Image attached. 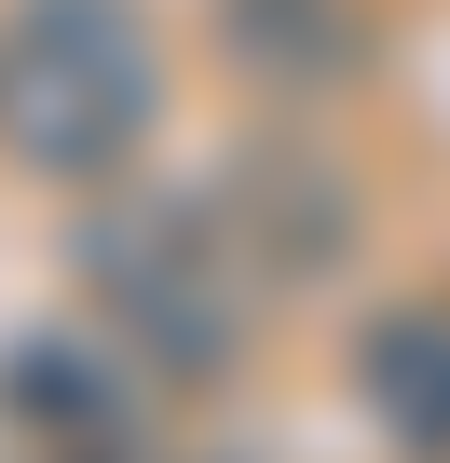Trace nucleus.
I'll list each match as a JSON object with an SVG mask.
<instances>
[{
	"label": "nucleus",
	"instance_id": "7",
	"mask_svg": "<svg viewBox=\"0 0 450 463\" xmlns=\"http://www.w3.org/2000/svg\"><path fill=\"white\" fill-rule=\"evenodd\" d=\"M123 463H233V449H123Z\"/></svg>",
	"mask_w": 450,
	"mask_h": 463
},
{
	"label": "nucleus",
	"instance_id": "5",
	"mask_svg": "<svg viewBox=\"0 0 450 463\" xmlns=\"http://www.w3.org/2000/svg\"><path fill=\"white\" fill-rule=\"evenodd\" d=\"M355 409L396 463H450V314L436 300H396L355 327Z\"/></svg>",
	"mask_w": 450,
	"mask_h": 463
},
{
	"label": "nucleus",
	"instance_id": "6",
	"mask_svg": "<svg viewBox=\"0 0 450 463\" xmlns=\"http://www.w3.org/2000/svg\"><path fill=\"white\" fill-rule=\"evenodd\" d=\"M382 42V0H218V55L260 96H328Z\"/></svg>",
	"mask_w": 450,
	"mask_h": 463
},
{
	"label": "nucleus",
	"instance_id": "3",
	"mask_svg": "<svg viewBox=\"0 0 450 463\" xmlns=\"http://www.w3.org/2000/svg\"><path fill=\"white\" fill-rule=\"evenodd\" d=\"M205 191H218V218H233V246L260 260L273 300H287V287H328V273L355 260V191H341L314 150H287V137H246Z\"/></svg>",
	"mask_w": 450,
	"mask_h": 463
},
{
	"label": "nucleus",
	"instance_id": "2",
	"mask_svg": "<svg viewBox=\"0 0 450 463\" xmlns=\"http://www.w3.org/2000/svg\"><path fill=\"white\" fill-rule=\"evenodd\" d=\"M164 42L137 0H14L0 14V150L55 191H110L150 150Z\"/></svg>",
	"mask_w": 450,
	"mask_h": 463
},
{
	"label": "nucleus",
	"instance_id": "4",
	"mask_svg": "<svg viewBox=\"0 0 450 463\" xmlns=\"http://www.w3.org/2000/svg\"><path fill=\"white\" fill-rule=\"evenodd\" d=\"M0 449L14 463H123L137 449V409L96 354L69 341H14L0 354Z\"/></svg>",
	"mask_w": 450,
	"mask_h": 463
},
{
	"label": "nucleus",
	"instance_id": "1",
	"mask_svg": "<svg viewBox=\"0 0 450 463\" xmlns=\"http://www.w3.org/2000/svg\"><path fill=\"white\" fill-rule=\"evenodd\" d=\"M82 300L150 382H233L260 314H273V287L233 246L218 191H110L82 218Z\"/></svg>",
	"mask_w": 450,
	"mask_h": 463
}]
</instances>
